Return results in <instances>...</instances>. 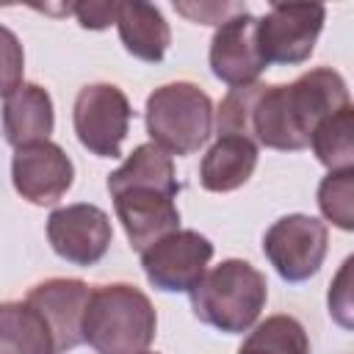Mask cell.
I'll return each instance as SVG.
<instances>
[{
  "label": "cell",
  "instance_id": "obj_15",
  "mask_svg": "<svg viewBox=\"0 0 354 354\" xmlns=\"http://www.w3.org/2000/svg\"><path fill=\"white\" fill-rule=\"evenodd\" d=\"M116 28L124 50L147 64L163 61L169 44H171V30L169 22L163 19L160 8L144 0H124L116 8Z\"/></svg>",
  "mask_w": 354,
  "mask_h": 354
},
{
  "label": "cell",
  "instance_id": "obj_10",
  "mask_svg": "<svg viewBox=\"0 0 354 354\" xmlns=\"http://www.w3.org/2000/svg\"><path fill=\"white\" fill-rule=\"evenodd\" d=\"M268 64L257 44V17L249 11L224 19L210 39V69L230 88L257 83Z\"/></svg>",
  "mask_w": 354,
  "mask_h": 354
},
{
  "label": "cell",
  "instance_id": "obj_5",
  "mask_svg": "<svg viewBox=\"0 0 354 354\" xmlns=\"http://www.w3.org/2000/svg\"><path fill=\"white\" fill-rule=\"evenodd\" d=\"M326 8L321 3H274L257 19V44L266 64H304L321 36Z\"/></svg>",
  "mask_w": 354,
  "mask_h": 354
},
{
  "label": "cell",
  "instance_id": "obj_4",
  "mask_svg": "<svg viewBox=\"0 0 354 354\" xmlns=\"http://www.w3.org/2000/svg\"><path fill=\"white\" fill-rule=\"evenodd\" d=\"M130 100L113 83H88L77 91L72 124L77 141L97 158H119L130 127Z\"/></svg>",
  "mask_w": 354,
  "mask_h": 354
},
{
  "label": "cell",
  "instance_id": "obj_1",
  "mask_svg": "<svg viewBox=\"0 0 354 354\" xmlns=\"http://www.w3.org/2000/svg\"><path fill=\"white\" fill-rule=\"evenodd\" d=\"M158 315L144 290L127 282L91 290L83 313V343L97 354H141L155 340Z\"/></svg>",
  "mask_w": 354,
  "mask_h": 354
},
{
  "label": "cell",
  "instance_id": "obj_7",
  "mask_svg": "<svg viewBox=\"0 0 354 354\" xmlns=\"http://www.w3.org/2000/svg\"><path fill=\"white\" fill-rule=\"evenodd\" d=\"M213 243L196 230H174L141 252V268L163 293H191L205 277Z\"/></svg>",
  "mask_w": 354,
  "mask_h": 354
},
{
  "label": "cell",
  "instance_id": "obj_8",
  "mask_svg": "<svg viewBox=\"0 0 354 354\" xmlns=\"http://www.w3.org/2000/svg\"><path fill=\"white\" fill-rule=\"evenodd\" d=\"M111 238L113 230L108 213L88 202L58 207L47 218V241L53 252L72 266L100 263L111 246Z\"/></svg>",
  "mask_w": 354,
  "mask_h": 354
},
{
  "label": "cell",
  "instance_id": "obj_20",
  "mask_svg": "<svg viewBox=\"0 0 354 354\" xmlns=\"http://www.w3.org/2000/svg\"><path fill=\"white\" fill-rule=\"evenodd\" d=\"M243 346L266 354H310L307 332L293 315H268L249 332Z\"/></svg>",
  "mask_w": 354,
  "mask_h": 354
},
{
  "label": "cell",
  "instance_id": "obj_18",
  "mask_svg": "<svg viewBox=\"0 0 354 354\" xmlns=\"http://www.w3.org/2000/svg\"><path fill=\"white\" fill-rule=\"evenodd\" d=\"M130 185H152V188H160V191L177 196L180 183H177V174H174L171 155L158 149L152 141L138 144L127 155V160L116 171L108 174V191L111 194H116L122 188H130Z\"/></svg>",
  "mask_w": 354,
  "mask_h": 354
},
{
  "label": "cell",
  "instance_id": "obj_6",
  "mask_svg": "<svg viewBox=\"0 0 354 354\" xmlns=\"http://www.w3.org/2000/svg\"><path fill=\"white\" fill-rule=\"evenodd\" d=\"M263 252L285 282H304L326 257V224L307 213L282 216L266 230Z\"/></svg>",
  "mask_w": 354,
  "mask_h": 354
},
{
  "label": "cell",
  "instance_id": "obj_16",
  "mask_svg": "<svg viewBox=\"0 0 354 354\" xmlns=\"http://www.w3.org/2000/svg\"><path fill=\"white\" fill-rule=\"evenodd\" d=\"M257 166V144L241 136H218L199 163V183L205 191L227 194L249 183Z\"/></svg>",
  "mask_w": 354,
  "mask_h": 354
},
{
  "label": "cell",
  "instance_id": "obj_12",
  "mask_svg": "<svg viewBox=\"0 0 354 354\" xmlns=\"http://www.w3.org/2000/svg\"><path fill=\"white\" fill-rule=\"evenodd\" d=\"M111 196L124 235L136 252H144L163 235L180 230V210L174 205V196L160 188L130 185Z\"/></svg>",
  "mask_w": 354,
  "mask_h": 354
},
{
  "label": "cell",
  "instance_id": "obj_23",
  "mask_svg": "<svg viewBox=\"0 0 354 354\" xmlns=\"http://www.w3.org/2000/svg\"><path fill=\"white\" fill-rule=\"evenodd\" d=\"M348 271H351V257H346L340 274L335 277L329 288V313L340 326H351V288H348Z\"/></svg>",
  "mask_w": 354,
  "mask_h": 354
},
{
  "label": "cell",
  "instance_id": "obj_27",
  "mask_svg": "<svg viewBox=\"0 0 354 354\" xmlns=\"http://www.w3.org/2000/svg\"><path fill=\"white\" fill-rule=\"evenodd\" d=\"M141 354H155V351H141Z\"/></svg>",
  "mask_w": 354,
  "mask_h": 354
},
{
  "label": "cell",
  "instance_id": "obj_9",
  "mask_svg": "<svg viewBox=\"0 0 354 354\" xmlns=\"http://www.w3.org/2000/svg\"><path fill=\"white\" fill-rule=\"evenodd\" d=\"M11 180L22 199L30 205H55L75 180V166L69 155L53 141L25 144L14 152Z\"/></svg>",
  "mask_w": 354,
  "mask_h": 354
},
{
  "label": "cell",
  "instance_id": "obj_24",
  "mask_svg": "<svg viewBox=\"0 0 354 354\" xmlns=\"http://www.w3.org/2000/svg\"><path fill=\"white\" fill-rule=\"evenodd\" d=\"M180 14H185V17H191L194 22H205V25H213V22H224V19H230L232 14H241V11H246V6L243 3H230V6H221V3H199V6H185V3H177L174 6Z\"/></svg>",
  "mask_w": 354,
  "mask_h": 354
},
{
  "label": "cell",
  "instance_id": "obj_11",
  "mask_svg": "<svg viewBox=\"0 0 354 354\" xmlns=\"http://www.w3.org/2000/svg\"><path fill=\"white\" fill-rule=\"evenodd\" d=\"M91 288L83 279H69V277H53L30 288L28 304L44 318L55 354L72 351L75 346L83 343V313L88 304Z\"/></svg>",
  "mask_w": 354,
  "mask_h": 354
},
{
  "label": "cell",
  "instance_id": "obj_26",
  "mask_svg": "<svg viewBox=\"0 0 354 354\" xmlns=\"http://www.w3.org/2000/svg\"><path fill=\"white\" fill-rule=\"evenodd\" d=\"M238 354H266V351H257V348H246V346H241V351Z\"/></svg>",
  "mask_w": 354,
  "mask_h": 354
},
{
  "label": "cell",
  "instance_id": "obj_17",
  "mask_svg": "<svg viewBox=\"0 0 354 354\" xmlns=\"http://www.w3.org/2000/svg\"><path fill=\"white\" fill-rule=\"evenodd\" d=\"M0 354H55L44 318L28 301L0 304Z\"/></svg>",
  "mask_w": 354,
  "mask_h": 354
},
{
  "label": "cell",
  "instance_id": "obj_25",
  "mask_svg": "<svg viewBox=\"0 0 354 354\" xmlns=\"http://www.w3.org/2000/svg\"><path fill=\"white\" fill-rule=\"evenodd\" d=\"M116 8L119 3H77L72 6V14L77 17V22L88 30H102L111 22H116Z\"/></svg>",
  "mask_w": 354,
  "mask_h": 354
},
{
  "label": "cell",
  "instance_id": "obj_2",
  "mask_svg": "<svg viewBox=\"0 0 354 354\" xmlns=\"http://www.w3.org/2000/svg\"><path fill=\"white\" fill-rule=\"evenodd\" d=\"M268 299L266 277L246 260L230 257L205 277L191 290L194 315L227 335H241L254 326Z\"/></svg>",
  "mask_w": 354,
  "mask_h": 354
},
{
  "label": "cell",
  "instance_id": "obj_14",
  "mask_svg": "<svg viewBox=\"0 0 354 354\" xmlns=\"http://www.w3.org/2000/svg\"><path fill=\"white\" fill-rule=\"evenodd\" d=\"M55 127V111L47 88L39 83H19L3 100V136L11 147L50 141Z\"/></svg>",
  "mask_w": 354,
  "mask_h": 354
},
{
  "label": "cell",
  "instance_id": "obj_3",
  "mask_svg": "<svg viewBox=\"0 0 354 354\" xmlns=\"http://www.w3.org/2000/svg\"><path fill=\"white\" fill-rule=\"evenodd\" d=\"M144 122L158 149L180 158L194 155L213 133V102L196 83H166L147 97Z\"/></svg>",
  "mask_w": 354,
  "mask_h": 354
},
{
  "label": "cell",
  "instance_id": "obj_19",
  "mask_svg": "<svg viewBox=\"0 0 354 354\" xmlns=\"http://www.w3.org/2000/svg\"><path fill=\"white\" fill-rule=\"evenodd\" d=\"M310 147L329 171L354 169V105H346L318 122L310 136Z\"/></svg>",
  "mask_w": 354,
  "mask_h": 354
},
{
  "label": "cell",
  "instance_id": "obj_13",
  "mask_svg": "<svg viewBox=\"0 0 354 354\" xmlns=\"http://www.w3.org/2000/svg\"><path fill=\"white\" fill-rule=\"evenodd\" d=\"M288 94H290L293 113H296L301 130L307 133V138L313 136L318 122H324L326 116L351 105L348 86H346L343 75L332 66H318V69L299 75L293 83H288Z\"/></svg>",
  "mask_w": 354,
  "mask_h": 354
},
{
  "label": "cell",
  "instance_id": "obj_21",
  "mask_svg": "<svg viewBox=\"0 0 354 354\" xmlns=\"http://www.w3.org/2000/svg\"><path fill=\"white\" fill-rule=\"evenodd\" d=\"M318 207L326 221L340 230H354V169L329 171L318 185Z\"/></svg>",
  "mask_w": 354,
  "mask_h": 354
},
{
  "label": "cell",
  "instance_id": "obj_22",
  "mask_svg": "<svg viewBox=\"0 0 354 354\" xmlns=\"http://www.w3.org/2000/svg\"><path fill=\"white\" fill-rule=\"evenodd\" d=\"M25 72V53L17 39V33L6 25H0V94L8 97L19 83Z\"/></svg>",
  "mask_w": 354,
  "mask_h": 354
}]
</instances>
